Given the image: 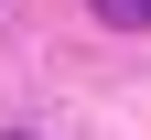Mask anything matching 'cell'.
<instances>
[{
  "instance_id": "cell-1",
  "label": "cell",
  "mask_w": 151,
  "mask_h": 140,
  "mask_svg": "<svg viewBox=\"0 0 151 140\" xmlns=\"http://www.w3.org/2000/svg\"><path fill=\"white\" fill-rule=\"evenodd\" d=\"M97 22H119V32H140V22H151V0H97Z\"/></svg>"
}]
</instances>
